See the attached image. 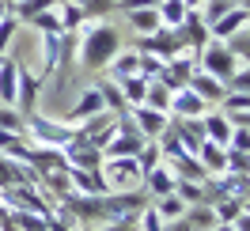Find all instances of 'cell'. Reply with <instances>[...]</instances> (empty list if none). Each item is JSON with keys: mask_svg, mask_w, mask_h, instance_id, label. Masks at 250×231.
I'll return each instance as SVG.
<instances>
[{"mask_svg": "<svg viewBox=\"0 0 250 231\" xmlns=\"http://www.w3.org/2000/svg\"><path fill=\"white\" fill-rule=\"evenodd\" d=\"M171 129L178 133V140H182V148L197 155V148L205 144V129H201V118H174V122H171Z\"/></svg>", "mask_w": 250, "mask_h": 231, "instance_id": "obj_19", "label": "cell"}, {"mask_svg": "<svg viewBox=\"0 0 250 231\" xmlns=\"http://www.w3.org/2000/svg\"><path fill=\"white\" fill-rule=\"evenodd\" d=\"M27 23H31L34 31H42V34H64V27H61V12H57V8L38 12V16H31Z\"/></svg>", "mask_w": 250, "mask_h": 231, "instance_id": "obj_30", "label": "cell"}, {"mask_svg": "<svg viewBox=\"0 0 250 231\" xmlns=\"http://www.w3.org/2000/svg\"><path fill=\"white\" fill-rule=\"evenodd\" d=\"M247 23H250V12L243 8V4H235L228 16H220L216 23L208 27V34H212V38H231V34H239L243 27H247Z\"/></svg>", "mask_w": 250, "mask_h": 231, "instance_id": "obj_18", "label": "cell"}, {"mask_svg": "<svg viewBox=\"0 0 250 231\" xmlns=\"http://www.w3.org/2000/svg\"><path fill=\"white\" fill-rule=\"evenodd\" d=\"M64 159H68V167H80V170H103V152L91 144H68Z\"/></svg>", "mask_w": 250, "mask_h": 231, "instance_id": "obj_20", "label": "cell"}, {"mask_svg": "<svg viewBox=\"0 0 250 231\" xmlns=\"http://www.w3.org/2000/svg\"><path fill=\"white\" fill-rule=\"evenodd\" d=\"M38 182V174H34L27 163H19V159H12V155L0 152V189H12V186H31Z\"/></svg>", "mask_w": 250, "mask_h": 231, "instance_id": "obj_11", "label": "cell"}, {"mask_svg": "<svg viewBox=\"0 0 250 231\" xmlns=\"http://www.w3.org/2000/svg\"><path fill=\"white\" fill-rule=\"evenodd\" d=\"M228 148H239V152H247V155H250V129L235 125V129H231V140H228Z\"/></svg>", "mask_w": 250, "mask_h": 231, "instance_id": "obj_41", "label": "cell"}, {"mask_svg": "<svg viewBox=\"0 0 250 231\" xmlns=\"http://www.w3.org/2000/svg\"><path fill=\"white\" fill-rule=\"evenodd\" d=\"M61 0H16L12 4V16L19 19V23H27L31 16H38V12H49V8H57Z\"/></svg>", "mask_w": 250, "mask_h": 231, "instance_id": "obj_28", "label": "cell"}, {"mask_svg": "<svg viewBox=\"0 0 250 231\" xmlns=\"http://www.w3.org/2000/svg\"><path fill=\"white\" fill-rule=\"evenodd\" d=\"M64 174H68V186H72V193H95V197L110 193V186H106V178H103V170L64 167Z\"/></svg>", "mask_w": 250, "mask_h": 231, "instance_id": "obj_8", "label": "cell"}, {"mask_svg": "<svg viewBox=\"0 0 250 231\" xmlns=\"http://www.w3.org/2000/svg\"><path fill=\"white\" fill-rule=\"evenodd\" d=\"M137 49H141V53H156V57H163V61H171V57H178L186 46H182V38H178L174 27H159V31L144 34L141 42H137Z\"/></svg>", "mask_w": 250, "mask_h": 231, "instance_id": "obj_4", "label": "cell"}, {"mask_svg": "<svg viewBox=\"0 0 250 231\" xmlns=\"http://www.w3.org/2000/svg\"><path fill=\"white\" fill-rule=\"evenodd\" d=\"M197 68H201V72H208V76H216L220 84H228V80L239 72V57L228 49V42H224V38H208V42L197 49Z\"/></svg>", "mask_w": 250, "mask_h": 231, "instance_id": "obj_2", "label": "cell"}, {"mask_svg": "<svg viewBox=\"0 0 250 231\" xmlns=\"http://www.w3.org/2000/svg\"><path fill=\"white\" fill-rule=\"evenodd\" d=\"M171 87H163V84H159V80H152V84H148V95H144V103L141 106H152V110H163V114H167V110H171Z\"/></svg>", "mask_w": 250, "mask_h": 231, "instance_id": "obj_29", "label": "cell"}, {"mask_svg": "<svg viewBox=\"0 0 250 231\" xmlns=\"http://www.w3.org/2000/svg\"><path fill=\"white\" fill-rule=\"evenodd\" d=\"M141 182H144V189H148V197H163V193H174V170L167 167V163H156L152 170H144L141 174Z\"/></svg>", "mask_w": 250, "mask_h": 231, "instance_id": "obj_14", "label": "cell"}, {"mask_svg": "<svg viewBox=\"0 0 250 231\" xmlns=\"http://www.w3.org/2000/svg\"><path fill=\"white\" fill-rule=\"evenodd\" d=\"M243 8H247V12H250V0H243Z\"/></svg>", "mask_w": 250, "mask_h": 231, "instance_id": "obj_49", "label": "cell"}, {"mask_svg": "<svg viewBox=\"0 0 250 231\" xmlns=\"http://www.w3.org/2000/svg\"><path fill=\"white\" fill-rule=\"evenodd\" d=\"M174 31H178V38H182V46H189V49H201L205 42L212 38L197 8H189V12H186V19H182V27H174Z\"/></svg>", "mask_w": 250, "mask_h": 231, "instance_id": "obj_12", "label": "cell"}, {"mask_svg": "<svg viewBox=\"0 0 250 231\" xmlns=\"http://www.w3.org/2000/svg\"><path fill=\"white\" fill-rule=\"evenodd\" d=\"M205 110H208V103H205L201 95H193L189 87H178L171 95V110L167 114H174V118H201Z\"/></svg>", "mask_w": 250, "mask_h": 231, "instance_id": "obj_15", "label": "cell"}, {"mask_svg": "<svg viewBox=\"0 0 250 231\" xmlns=\"http://www.w3.org/2000/svg\"><path fill=\"white\" fill-rule=\"evenodd\" d=\"M152 209H156L163 220H178V216L186 212V205H182V197H178V193H163V197H152Z\"/></svg>", "mask_w": 250, "mask_h": 231, "instance_id": "obj_31", "label": "cell"}, {"mask_svg": "<svg viewBox=\"0 0 250 231\" xmlns=\"http://www.w3.org/2000/svg\"><path fill=\"white\" fill-rule=\"evenodd\" d=\"M141 53V49H137ZM163 57H156V53H141V76L144 80H159V72H163Z\"/></svg>", "mask_w": 250, "mask_h": 231, "instance_id": "obj_38", "label": "cell"}, {"mask_svg": "<svg viewBox=\"0 0 250 231\" xmlns=\"http://www.w3.org/2000/svg\"><path fill=\"white\" fill-rule=\"evenodd\" d=\"M38 91H42V80H34L27 68H19V95H16V110L23 114V118H31L34 110V103H38Z\"/></svg>", "mask_w": 250, "mask_h": 231, "instance_id": "obj_16", "label": "cell"}, {"mask_svg": "<svg viewBox=\"0 0 250 231\" xmlns=\"http://www.w3.org/2000/svg\"><path fill=\"white\" fill-rule=\"evenodd\" d=\"M83 231H95V228H83Z\"/></svg>", "mask_w": 250, "mask_h": 231, "instance_id": "obj_50", "label": "cell"}, {"mask_svg": "<svg viewBox=\"0 0 250 231\" xmlns=\"http://www.w3.org/2000/svg\"><path fill=\"white\" fill-rule=\"evenodd\" d=\"M27 137L34 140V144H46V148H68L72 140H76V129L64 122H49V118H42L38 110H34L31 118H27Z\"/></svg>", "mask_w": 250, "mask_h": 231, "instance_id": "obj_3", "label": "cell"}, {"mask_svg": "<svg viewBox=\"0 0 250 231\" xmlns=\"http://www.w3.org/2000/svg\"><path fill=\"white\" fill-rule=\"evenodd\" d=\"M174 193L182 197V205H201V201H205V186H201V182H186V178H178V182H174Z\"/></svg>", "mask_w": 250, "mask_h": 231, "instance_id": "obj_37", "label": "cell"}, {"mask_svg": "<svg viewBox=\"0 0 250 231\" xmlns=\"http://www.w3.org/2000/svg\"><path fill=\"white\" fill-rule=\"evenodd\" d=\"M129 118H133V125L141 129L148 140H156L167 125H171V114H163V110H152V106H129Z\"/></svg>", "mask_w": 250, "mask_h": 231, "instance_id": "obj_7", "label": "cell"}, {"mask_svg": "<svg viewBox=\"0 0 250 231\" xmlns=\"http://www.w3.org/2000/svg\"><path fill=\"white\" fill-rule=\"evenodd\" d=\"M163 231H193V228L186 216H178V220H163Z\"/></svg>", "mask_w": 250, "mask_h": 231, "instance_id": "obj_42", "label": "cell"}, {"mask_svg": "<svg viewBox=\"0 0 250 231\" xmlns=\"http://www.w3.org/2000/svg\"><path fill=\"white\" fill-rule=\"evenodd\" d=\"M189 220V228L193 231H212L216 228V212H212V205L208 201H201V205H186V212H182Z\"/></svg>", "mask_w": 250, "mask_h": 231, "instance_id": "obj_24", "label": "cell"}, {"mask_svg": "<svg viewBox=\"0 0 250 231\" xmlns=\"http://www.w3.org/2000/svg\"><path fill=\"white\" fill-rule=\"evenodd\" d=\"M193 72H197V61L178 53V57H171V61L163 64L159 84H163V87H171V91H178V87H186V84H189V76H193Z\"/></svg>", "mask_w": 250, "mask_h": 231, "instance_id": "obj_6", "label": "cell"}, {"mask_svg": "<svg viewBox=\"0 0 250 231\" xmlns=\"http://www.w3.org/2000/svg\"><path fill=\"white\" fill-rule=\"evenodd\" d=\"M103 178H106V186H110V189L125 186L129 178H141L137 155H122V159H103Z\"/></svg>", "mask_w": 250, "mask_h": 231, "instance_id": "obj_9", "label": "cell"}, {"mask_svg": "<svg viewBox=\"0 0 250 231\" xmlns=\"http://www.w3.org/2000/svg\"><path fill=\"white\" fill-rule=\"evenodd\" d=\"M228 170L231 174H250V155L239 148H228Z\"/></svg>", "mask_w": 250, "mask_h": 231, "instance_id": "obj_39", "label": "cell"}, {"mask_svg": "<svg viewBox=\"0 0 250 231\" xmlns=\"http://www.w3.org/2000/svg\"><path fill=\"white\" fill-rule=\"evenodd\" d=\"M106 68H110V80H114V84H122L125 76H137V72H141V53H137V49H122Z\"/></svg>", "mask_w": 250, "mask_h": 231, "instance_id": "obj_21", "label": "cell"}, {"mask_svg": "<svg viewBox=\"0 0 250 231\" xmlns=\"http://www.w3.org/2000/svg\"><path fill=\"white\" fill-rule=\"evenodd\" d=\"M231 228H235V231H250V212H239V216L231 220Z\"/></svg>", "mask_w": 250, "mask_h": 231, "instance_id": "obj_43", "label": "cell"}, {"mask_svg": "<svg viewBox=\"0 0 250 231\" xmlns=\"http://www.w3.org/2000/svg\"><path fill=\"white\" fill-rule=\"evenodd\" d=\"M114 8H118V0H80V12H83V19H87V23L110 16Z\"/></svg>", "mask_w": 250, "mask_h": 231, "instance_id": "obj_34", "label": "cell"}, {"mask_svg": "<svg viewBox=\"0 0 250 231\" xmlns=\"http://www.w3.org/2000/svg\"><path fill=\"white\" fill-rule=\"evenodd\" d=\"M19 68H23L19 61H12V57H0V103H4V106H16V95H19Z\"/></svg>", "mask_w": 250, "mask_h": 231, "instance_id": "obj_17", "label": "cell"}, {"mask_svg": "<svg viewBox=\"0 0 250 231\" xmlns=\"http://www.w3.org/2000/svg\"><path fill=\"white\" fill-rule=\"evenodd\" d=\"M189 91L193 95H201L205 103H224V99H228V84H220L216 76H208V72H201V68H197V72H193V76H189V84H186Z\"/></svg>", "mask_w": 250, "mask_h": 231, "instance_id": "obj_13", "label": "cell"}, {"mask_svg": "<svg viewBox=\"0 0 250 231\" xmlns=\"http://www.w3.org/2000/svg\"><path fill=\"white\" fill-rule=\"evenodd\" d=\"M118 53H122V34H118V27H110V23H87V27L80 31L76 57H80L83 68H106Z\"/></svg>", "mask_w": 250, "mask_h": 231, "instance_id": "obj_1", "label": "cell"}, {"mask_svg": "<svg viewBox=\"0 0 250 231\" xmlns=\"http://www.w3.org/2000/svg\"><path fill=\"white\" fill-rule=\"evenodd\" d=\"M156 12H159V23L163 27H182V19H186V4L182 0H156Z\"/></svg>", "mask_w": 250, "mask_h": 231, "instance_id": "obj_26", "label": "cell"}, {"mask_svg": "<svg viewBox=\"0 0 250 231\" xmlns=\"http://www.w3.org/2000/svg\"><path fill=\"white\" fill-rule=\"evenodd\" d=\"M4 16H8V8H4V4H0V19H4Z\"/></svg>", "mask_w": 250, "mask_h": 231, "instance_id": "obj_47", "label": "cell"}, {"mask_svg": "<svg viewBox=\"0 0 250 231\" xmlns=\"http://www.w3.org/2000/svg\"><path fill=\"white\" fill-rule=\"evenodd\" d=\"M243 34H247V38H250V23H247V27H243Z\"/></svg>", "mask_w": 250, "mask_h": 231, "instance_id": "obj_48", "label": "cell"}, {"mask_svg": "<svg viewBox=\"0 0 250 231\" xmlns=\"http://www.w3.org/2000/svg\"><path fill=\"white\" fill-rule=\"evenodd\" d=\"M0 129H4V133H23V137H27V118H23L16 106H4V103H0Z\"/></svg>", "mask_w": 250, "mask_h": 231, "instance_id": "obj_33", "label": "cell"}, {"mask_svg": "<svg viewBox=\"0 0 250 231\" xmlns=\"http://www.w3.org/2000/svg\"><path fill=\"white\" fill-rule=\"evenodd\" d=\"M182 4H186V8H201L205 0H182Z\"/></svg>", "mask_w": 250, "mask_h": 231, "instance_id": "obj_44", "label": "cell"}, {"mask_svg": "<svg viewBox=\"0 0 250 231\" xmlns=\"http://www.w3.org/2000/svg\"><path fill=\"white\" fill-rule=\"evenodd\" d=\"M243 212H250V197H243Z\"/></svg>", "mask_w": 250, "mask_h": 231, "instance_id": "obj_46", "label": "cell"}, {"mask_svg": "<svg viewBox=\"0 0 250 231\" xmlns=\"http://www.w3.org/2000/svg\"><path fill=\"white\" fill-rule=\"evenodd\" d=\"M148 84H152V80H144L141 72H137V76H125L118 87H122V95H125V103H129V106H141L144 95H148Z\"/></svg>", "mask_w": 250, "mask_h": 231, "instance_id": "obj_27", "label": "cell"}, {"mask_svg": "<svg viewBox=\"0 0 250 231\" xmlns=\"http://www.w3.org/2000/svg\"><path fill=\"white\" fill-rule=\"evenodd\" d=\"M129 16V27L137 34H152V31H159L163 23H159V12H156V4H148V8H133V12H125Z\"/></svg>", "mask_w": 250, "mask_h": 231, "instance_id": "obj_23", "label": "cell"}, {"mask_svg": "<svg viewBox=\"0 0 250 231\" xmlns=\"http://www.w3.org/2000/svg\"><path fill=\"white\" fill-rule=\"evenodd\" d=\"M231 8H235V0H205V4H201V8H197V12H201L205 27H212V23H216L220 16H228Z\"/></svg>", "mask_w": 250, "mask_h": 231, "instance_id": "obj_35", "label": "cell"}, {"mask_svg": "<svg viewBox=\"0 0 250 231\" xmlns=\"http://www.w3.org/2000/svg\"><path fill=\"white\" fill-rule=\"evenodd\" d=\"M212 231H235V228H231V224H216Z\"/></svg>", "mask_w": 250, "mask_h": 231, "instance_id": "obj_45", "label": "cell"}, {"mask_svg": "<svg viewBox=\"0 0 250 231\" xmlns=\"http://www.w3.org/2000/svg\"><path fill=\"white\" fill-rule=\"evenodd\" d=\"M212 212H216V224H231L235 216L243 212V197H220V201H212Z\"/></svg>", "mask_w": 250, "mask_h": 231, "instance_id": "obj_32", "label": "cell"}, {"mask_svg": "<svg viewBox=\"0 0 250 231\" xmlns=\"http://www.w3.org/2000/svg\"><path fill=\"white\" fill-rule=\"evenodd\" d=\"M99 110H106V103H103L99 84H91V87H83V91H80V99L68 106V114H64V125H80L83 118H91V114H99Z\"/></svg>", "mask_w": 250, "mask_h": 231, "instance_id": "obj_5", "label": "cell"}, {"mask_svg": "<svg viewBox=\"0 0 250 231\" xmlns=\"http://www.w3.org/2000/svg\"><path fill=\"white\" fill-rule=\"evenodd\" d=\"M99 91H103V103H106V110L110 114H129V103H125V95H122V87L114 84V80H99Z\"/></svg>", "mask_w": 250, "mask_h": 231, "instance_id": "obj_25", "label": "cell"}, {"mask_svg": "<svg viewBox=\"0 0 250 231\" xmlns=\"http://www.w3.org/2000/svg\"><path fill=\"white\" fill-rule=\"evenodd\" d=\"M201 129H205V140H212V144H220V148H228L235 122L224 114V110H205V114H201Z\"/></svg>", "mask_w": 250, "mask_h": 231, "instance_id": "obj_10", "label": "cell"}, {"mask_svg": "<svg viewBox=\"0 0 250 231\" xmlns=\"http://www.w3.org/2000/svg\"><path fill=\"white\" fill-rule=\"evenodd\" d=\"M16 31H19V19L8 12V16L0 19V57H4V46H8L12 38H16Z\"/></svg>", "mask_w": 250, "mask_h": 231, "instance_id": "obj_40", "label": "cell"}, {"mask_svg": "<svg viewBox=\"0 0 250 231\" xmlns=\"http://www.w3.org/2000/svg\"><path fill=\"white\" fill-rule=\"evenodd\" d=\"M197 159H201V167L208 170V174H224V170H228V148H220L212 140H205L201 148H197Z\"/></svg>", "mask_w": 250, "mask_h": 231, "instance_id": "obj_22", "label": "cell"}, {"mask_svg": "<svg viewBox=\"0 0 250 231\" xmlns=\"http://www.w3.org/2000/svg\"><path fill=\"white\" fill-rule=\"evenodd\" d=\"M156 163H163V152H159V140H144V148L137 152V167H141V174H144V170H152Z\"/></svg>", "mask_w": 250, "mask_h": 231, "instance_id": "obj_36", "label": "cell"}]
</instances>
